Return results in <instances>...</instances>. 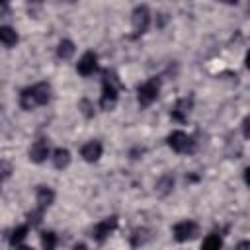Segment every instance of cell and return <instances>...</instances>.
I'll list each match as a JSON object with an SVG mask.
<instances>
[{
  "label": "cell",
  "instance_id": "1",
  "mask_svg": "<svg viewBox=\"0 0 250 250\" xmlns=\"http://www.w3.org/2000/svg\"><path fill=\"white\" fill-rule=\"evenodd\" d=\"M49 100H51V84L49 82H37L29 88L21 90V94H20V105L25 111L45 105Z\"/></svg>",
  "mask_w": 250,
  "mask_h": 250
},
{
  "label": "cell",
  "instance_id": "2",
  "mask_svg": "<svg viewBox=\"0 0 250 250\" xmlns=\"http://www.w3.org/2000/svg\"><path fill=\"white\" fill-rule=\"evenodd\" d=\"M119 96V78L113 70H104V78H102V96H100V107L109 111L113 109L115 102Z\"/></svg>",
  "mask_w": 250,
  "mask_h": 250
},
{
  "label": "cell",
  "instance_id": "3",
  "mask_svg": "<svg viewBox=\"0 0 250 250\" xmlns=\"http://www.w3.org/2000/svg\"><path fill=\"white\" fill-rule=\"evenodd\" d=\"M158 92H160V80L156 76H152V78L145 80L143 84H139V88H137V100H139V104L143 107H146V105H150L158 98Z\"/></svg>",
  "mask_w": 250,
  "mask_h": 250
},
{
  "label": "cell",
  "instance_id": "4",
  "mask_svg": "<svg viewBox=\"0 0 250 250\" xmlns=\"http://www.w3.org/2000/svg\"><path fill=\"white\" fill-rule=\"evenodd\" d=\"M168 146L172 150L180 152V154H186V152H191L193 150L195 143H193V139L188 133H184V131H172L168 135Z\"/></svg>",
  "mask_w": 250,
  "mask_h": 250
},
{
  "label": "cell",
  "instance_id": "5",
  "mask_svg": "<svg viewBox=\"0 0 250 250\" xmlns=\"http://www.w3.org/2000/svg\"><path fill=\"white\" fill-rule=\"evenodd\" d=\"M172 232H174V238H176L178 242H186V240H191V238H195V236H197L199 227H197V223H195V221L186 219V221L176 223V225H174V229H172Z\"/></svg>",
  "mask_w": 250,
  "mask_h": 250
},
{
  "label": "cell",
  "instance_id": "6",
  "mask_svg": "<svg viewBox=\"0 0 250 250\" xmlns=\"http://www.w3.org/2000/svg\"><path fill=\"white\" fill-rule=\"evenodd\" d=\"M115 227H117V217H115V215L102 219V221H100V223H96V225H94V229H92V236H94V240L104 242V240H105V238L115 230Z\"/></svg>",
  "mask_w": 250,
  "mask_h": 250
},
{
  "label": "cell",
  "instance_id": "7",
  "mask_svg": "<svg viewBox=\"0 0 250 250\" xmlns=\"http://www.w3.org/2000/svg\"><path fill=\"white\" fill-rule=\"evenodd\" d=\"M131 21H133L135 33H137V35H143V33L148 29V25H150V12H148V8H146V6H137V8L133 10Z\"/></svg>",
  "mask_w": 250,
  "mask_h": 250
},
{
  "label": "cell",
  "instance_id": "8",
  "mask_svg": "<svg viewBox=\"0 0 250 250\" xmlns=\"http://www.w3.org/2000/svg\"><path fill=\"white\" fill-rule=\"evenodd\" d=\"M191 107H193V98H180L174 104V107L170 111V117L178 123H184V121H188V115H189Z\"/></svg>",
  "mask_w": 250,
  "mask_h": 250
},
{
  "label": "cell",
  "instance_id": "9",
  "mask_svg": "<svg viewBox=\"0 0 250 250\" xmlns=\"http://www.w3.org/2000/svg\"><path fill=\"white\" fill-rule=\"evenodd\" d=\"M76 70L82 74V76H90L98 70V55L94 51H86L80 61L76 62Z\"/></svg>",
  "mask_w": 250,
  "mask_h": 250
},
{
  "label": "cell",
  "instance_id": "10",
  "mask_svg": "<svg viewBox=\"0 0 250 250\" xmlns=\"http://www.w3.org/2000/svg\"><path fill=\"white\" fill-rule=\"evenodd\" d=\"M49 156V145H47V139H37L31 146H29V160L31 162H43L47 160Z\"/></svg>",
  "mask_w": 250,
  "mask_h": 250
},
{
  "label": "cell",
  "instance_id": "11",
  "mask_svg": "<svg viewBox=\"0 0 250 250\" xmlns=\"http://www.w3.org/2000/svg\"><path fill=\"white\" fill-rule=\"evenodd\" d=\"M102 150H104V146H102L100 141H88L86 145H82L80 156H82L86 162H96V160L102 156Z\"/></svg>",
  "mask_w": 250,
  "mask_h": 250
},
{
  "label": "cell",
  "instance_id": "12",
  "mask_svg": "<svg viewBox=\"0 0 250 250\" xmlns=\"http://www.w3.org/2000/svg\"><path fill=\"white\" fill-rule=\"evenodd\" d=\"M35 201H37V207L45 211L55 201V191L49 186H39L37 191H35Z\"/></svg>",
  "mask_w": 250,
  "mask_h": 250
},
{
  "label": "cell",
  "instance_id": "13",
  "mask_svg": "<svg viewBox=\"0 0 250 250\" xmlns=\"http://www.w3.org/2000/svg\"><path fill=\"white\" fill-rule=\"evenodd\" d=\"M0 43L4 47H14L18 43V33L10 25H0Z\"/></svg>",
  "mask_w": 250,
  "mask_h": 250
},
{
  "label": "cell",
  "instance_id": "14",
  "mask_svg": "<svg viewBox=\"0 0 250 250\" xmlns=\"http://www.w3.org/2000/svg\"><path fill=\"white\" fill-rule=\"evenodd\" d=\"M53 164H55V168H59V170L66 168V166L70 164V152H68L66 148H57V150L53 152Z\"/></svg>",
  "mask_w": 250,
  "mask_h": 250
},
{
  "label": "cell",
  "instance_id": "15",
  "mask_svg": "<svg viewBox=\"0 0 250 250\" xmlns=\"http://www.w3.org/2000/svg\"><path fill=\"white\" fill-rule=\"evenodd\" d=\"M72 55H74V43H72L70 39H62V41L59 43V47H57V57L62 59V61H66V59H70Z\"/></svg>",
  "mask_w": 250,
  "mask_h": 250
},
{
  "label": "cell",
  "instance_id": "16",
  "mask_svg": "<svg viewBox=\"0 0 250 250\" xmlns=\"http://www.w3.org/2000/svg\"><path fill=\"white\" fill-rule=\"evenodd\" d=\"M27 230H29V225H20L12 230V236H10V244L12 246H20L23 242V238L27 236Z\"/></svg>",
  "mask_w": 250,
  "mask_h": 250
},
{
  "label": "cell",
  "instance_id": "17",
  "mask_svg": "<svg viewBox=\"0 0 250 250\" xmlns=\"http://www.w3.org/2000/svg\"><path fill=\"white\" fill-rule=\"evenodd\" d=\"M201 246L203 248H221L223 246V238L217 232H211V234H207V238H203Z\"/></svg>",
  "mask_w": 250,
  "mask_h": 250
},
{
  "label": "cell",
  "instance_id": "18",
  "mask_svg": "<svg viewBox=\"0 0 250 250\" xmlns=\"http://www.w3.org/2000/svg\"><path fill=\"white\" fill-rule=\"evenodd\" d=\"M55 244H57V236H55V232H43L41 234V246L43 248H47V250H51V248H55Z\"/></svg>",
  "mask_w": 250,
  "mask_h": 250
},
{
  "label": "cell",
  "instance_id": "19",
  "mask_svg": "<svg viewBox=\"0 0 250 250\" xmlns=\"http://www.w3.org/2000/svg\"><path fill=\"white\" fill-rule=\"evenodd\" d=\"M41 217H43V209H35V211H31L29 215H27V225H31V227H37L39 223H41Z\"/></svg>",
  "mask_w": 250,
  "mask_h": 250
},
{
  "label": "cell",
  "instance_id": "20",
  "mask_svg": "<svg viewBox=\"0 0 250 250\" xmlns=\"http://www.w3.org/2000/svg\"><path fill=\"white\" fill-rule=\"evenodd\" d=\"M80 109H82V113H84L86 117H92V115H94V111H92V104H90V100H82V102H80Z\"/></svg>",
  "mask_w": 250,
  "mask_h": 250
},
{
  "label": "cell",
  "instance_id": "21",
  "mask_svg": "<svg viewBox=\"0 0 250 250\" xmlns=\"http://www.w3.org/2000/svg\"><path fill=\"white\" fill-rule=\"evenodd\" d=\"M242 131H244V137H248V117L242 121Z\"/></svg>",
  "mask_w": 250,
  "mask_h": 250
},
{
  "label": "cell",
  "instance_id": "22",
  "mask_svg": "<svg viewBox=\"0 0 250 250\" xmlns=\"http://www.w3.org/2000/svg\"><path fill=\"white\" fill-rule=\"evenodd\" d=\"M8 2L10 0H0V12H6L8 10Z\"/></svg>",
  "mask_w": 250,
  "mask_h": 250
},
{
  "label": "cell",
  "instance_id": "23",
  "mask_svg": "<svg viewBox=\"0 0 250 250\" xmlns=\"http://www.w3.org/2000/svg\"><path fill=\"white\" fill-rule=\"evenodd\" d=\"M221 2H225V4H236L238 0H221Z\"/></svg>",
  "mask_w": 250,
  "mask_h": 250
}]
</instances>
